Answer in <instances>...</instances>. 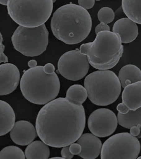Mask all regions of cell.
Listing matches in <instances>:
<instances>
[{
	"label": "cell",
	"mask_w": 141,
	"mask_h": 159,
	"mask_svg": "<svg viewBox=\"0 0 141 159\" xmlns=\"http://www.w3.org/2000/svg\"><path fill=\"white\" fill-rule=\"evenodd\" d=\"M77 143L82 147L81 152L78 156L82 159H96L101 152L102 142L98 137L92 133L82 134Z\"/></svg>",
	"instance_id": "obj_13"
},
{
	"label": "cell",
	"mask_w": 141,
	"mask_h": 159,
	"mask_svg": "<svg viewBox=\"0 0 141 159\" xmlns=\"http://www.w3.org/2000/svg\"><path fill=\"white\" fill-rule=\"evenodd\" d=\"M110 27L107 25L103 22H101L100 24H99L95 28V33L96 34H98L99 32L102 31H110Z\"/></svg>",
	"instance_id": "obj_29"
},
{
	"label": "cell",
	"mask_w": 141,
	"mask_h": 159,
	"mask_svg": "<svg viewBox=\"0 0 141 159\" xmlns=\"http://www.w3.org/2000/svg\"><path fill=\"white\" fill-rule=\"evenodd\" d=\"M3 38L1 33L0 34V63H8V58L4 54V51L5 49V46L2 43Z\"/></svg>",
	"instance_id": "obj_24"
},
{
	"label": "cell",
	"mask_w": 141,
	"mask_h": 159,
	"mask_svg": "<svg viewBox=\"0 0 141 159\" xmlns=\"http://www.w3.org/2000/svg\"><path fill=\"white\" fill-rule=\"evenodd\" d=\"M118 123L122 127L130 129L133 126L141 125V107L135 110H130L127 114H117Z\"/></svg>",
	"instance_id": "obj_20"
},
{
	"label": "cell",
	"mask_w": 141,
	"mask_h": 159,
	"mask_svg": "<svg viewBox=\"0 0 141 159\" xmlns=\"http://www.w3.org/2000/svg\"><path fill=\"white\" fill-rule=\"evenodd\" d=\"M118 77L124 88L131 83L141 81V70L135 65H127L121 69Z\"/></svg>",
	"instance_id": "obj_18"
},
{
	"label": "cell",
	"mask_w": 141,
	"mask_h": 159,
	"mask_svg": "<svg viewBox=\"0 0 141 159\" xmlns=\"http://www.w3.org/2000/svg\"><path fill=\"white\" fill-rule=\"evenodd\" d=\"M49 31L44 24L35 27L19 26L13 32L12 43L16 51L26 57H37L47 49Z\"/></svg>",
	"instance_id": "obj_7"
},
{
	"label": "cell",
	"mask_w": 141,
	"mask_h": 159,
	"mask_svg": "<svg viewBox=\"0 0 141 159\" xmlns=\"http://www.w3.org/2000/svg\"><path fill=\"white\" fill-rule=\"evenodd\" d=\"M8 0H0V4L4 6H7Z\"/></svg>",
	"instance_id": "obj_33"
},
{
	"label": "cell",
	"mask_w": 141,
	"mask_h": 159,
	"mask_svg": "<svg viewBox=\"0 0 141 159\" xmlns=\"http://www.w3.org/2000/svg\"><path fill=\"white\" fill-rule=\"evenodd\" d=\"M50 154L49 146L41 140L32 142L25 150L27 159H47L49 158Z\"/></svg>",
	"instance_id": "obj_17"
},
{
	"label": "cell",
	"mask_w": 141,
	"mask_h": 159,
	"mask_svg": "<svg viewBox=\"0 0 141 159\" xmlns=\"http://www.w3.org/2000/svg\"><path fill=\"white\" fill-rule=\"evenodd\" d=\"M89 68L87 56L81 53L78 49L63 54L58 62L59 74L65 79L71 81L82 79L87 74Z\"/></svg>",
	"instance_id": "obj_9"
},
{
	"label": "cell",
	"mask_w": 141,
	"mask_h": 159,
	"mask_svg": "<svg viewBox=\"0 0 141 159\" xmlns=\"http://www.w3.org/2000/svg\"><path fill=\"white\" fill-rule=\"evenodd\" d=\"M122 100L130 110L135 111L141 107V81L131 83L124 88Z\"/></svg>",
	"instance_id": "obj_15"
},
{
	"label": "cell",
	"mask_w": 141,
	"mask_h": 159,
	"mask_svg": "<svg viewBox=\"0 0 141 159\" xmlns=\"http://www.w3.org/2000/svg\"><path fill=\"white\" fill-rule=\"evenodd\" d=\"M82 150V147L77 143H72L70 145V151L73 155H79Z\"/></svg>",
	"instance_id": "obj_27"
},
{
	"label": "cell",
	"mask_w": 141,
	"mask_h": 159,
	"mask_svg": "<svg viewBox=\"0 0 141 159\" xmlns=\"http://www.w3.org/2000/svg\"><path fill=\"white\" fill-rule=\"evenodd\" d=\"M92 20L89 12L72 2L58 8L51 19L53 35L67 44H77L90 34Z\"/></svg>",
	"instance_id": "obj_2"
},
{
	"label": "cell",
	"mask_w": 141,
	"mask_h": 159,
	"mask_svg": "<svg viewBox=\"0 0 141 159\" xmlns=\"http://www.w3.org/2000/svg\"><path fill=\"white\" fill-rule=\"evenodd\" d=\"M117 117L114 112L107 108H99L93 111L88 119L90 132L98 137L112 135L117 128Z\"/></svg>",
	"instance_id": "obj_10"
},
{
	"label": "cell",
	"mask_w": 141,
	"mask_h": 159,
	"mask_svg": "<svg viewBox=\"0 0 141 159\" xmlns=\"http://www.w3.org/2000/svg\"><path fill=\"white\" fill-rule=\"evenodd\" d=\"M86 122L82 105L59 97L40 109L35 128L39 138L48 146L63 148L77 142L84 132Z\"/></svg>",
	"instance_id": "obj_1"
},
{
	"label": "cell",
	"mask_w": 141,
	"mask_h": 159,
	"mask_svg": "<svg viewBox=\"0 0 141 159\" xmlns=\"http://www.w3.org/2000/svg\"><path fill=\"white\" fill-rule=\"evenodd\" d=\"M95 3V0H78V4L86 10L91 9Z\"/></svg>",
	"instance_id": "obj_25"
},
{
	"label": "cell",
	"mask_w": 141,
	"mask_h": 159,
	"mask_svg": "<svg viewBox=\"0 0 141 159\" xmlns=\"http://www.w3.org/2000/svg\"><path fill=\"white\" fill-rule=\"evenodd\" d=\"M116 109L117 110V111L119 112H120V113H121L122 114H126L130 111V109L123 102L119 103L117 106Z\"/></svg>",
	"instance_id": "obj_30"
},
{
	"label": "cell",
	"mask_w": 141,
	"mask_h": 159,
	"mask_svg": "<svg viewBox=\"0 0 141 159\" xmlns=\"http://www.w3.org/2000/svg\"><path fill=\"white\" fill-rule=\"evenodd\" d=\"M25 153L19 147L9 146L4 148L0 152L1 159H24Z\"/></svg>",
	"instance_id": "obj_22"
},
{
	"label": "cell",
	"mask_w": 141,
	"mask_h": 159,
	"mask_svg": "<svg viewBox=\"0 0 141 159\" xmlns=\"http://www.w3.org/2000/svg\"><path fill=\"white\" fill-rule=\"evenodd\" d=\"M56 1V0H53V2H55V1Z\"/></svg>",
	"instance_id": "obj_36"
},
{
	"label": "cell",
	"mask_w": 141,
	"mask_h": 159,
	"mask_svg": "<svg viewBox=\"0 0 141 159\" xmlns=\"http://www.w3.org/2000/svg\"><path fill=\"white\" fill-rule=\"evenodd\" d=\"M79 50L87 56L91 66L98 70H109L119 63L124 46L118 34L102 31L96 34L93 42L82 44Z\"/></svg>",
	"instance_id": "obj_3"
},
{
	"label": "cell",
	"mask_w": 141,
	"mask_h": 159,
	"mask_svg": "<svg viewBox=\"0 0 141 159\" xmlns=\"http://www.w3.org/2000/svg\"><path fill=\"white\" fill-rule=\"evenodd\" d=\"M28 66L30 68H33V67L37 66V61L35 60H32L29 61Z\"/></svg>",
	"instance_id": "obj_32"
},
{
	"label": "cell",
	"mask_w": 141,
	"mask_h": 159,
	"mask_svg": "<svg viewBox=\"0 0 141 159\" xmlns=\"http://www.w3.org/2000/svg\"><path fill=\"white\" fill-rule=\"evenodd\" d=\"M84 87L90 102L100 106L115 102L122 88L119 77L109 70H98L90 74L84 80Z\"/></svg>",
	"instance_id": "obj_5"
},
{
	"label": "cell",
	"mask_w": 141,
	"mask_h": 159,
	"mask_svg": "<svg viewBox=\"0 0 141 159\" xmlns=\"http://www.w3.org/2000/svg\"><path fill=\"white\" fill-rule=\"evenodd\" d=\"M122 8L128 18L141 25V0H122Z\"/></svg>",
	"instance_id": "obj_19"
},
{
	"label": "cell",
	"mask_w": 141,
	"mask_h": 159,
	"mask_svg": "<svg viewBox=\"0 0 141 159\" xmlns=\"http://www.w3.org/2000/svg\"><path fill=\"white\" fill-rule=\"evenodd\" d=\"M130 134L136 137L137 138L139 139L141 138V125H138L137 126H133L132 128H131L130 129Z\"/></svg>",
	"instance_id": "obj_28"
},
{
	"label": "cell",
	"mask_w": 141,
	"mask_h": 159,
	"mask_svg": "<svg viewBox=\"0 0 141 159\" xmlns=\"http://www.w3.org/2000/svg\"><path fill=\"white\" fill-rule=\"evenodd\" d=\"M53 0H8L7 12L19 26L35 27L44 25L51 16Z\"/></svg>",
	"instance_id": "obj_6"
},
{
	"label": "cell",
	"mask_w": 141,
	"mask_h": 159,
	"mask_svg": "<svg viewBox=\"0 0 141 159\" xmlns=\"http://www.w3.org/2000/svg\"><path fill=\"white\" fill-rule=\"evenodd\" d=\"M69 146L63 147V149L61 152V156L63 157V159H72L74 155L70 152Z\"/></svg>",
	"instance_id": "obj_26"
},
{
	"label": "cell",
	"mask_w": 141,
	"mask_h": 159,
	"mask_svg": "<svg viewBox=\"0 0 141 159\" xmlns=\"http://www.w3.org/2000/svg\"><path fill=\"white\" fill-rule=\"evenodd\" d=\"M0 135L3 136L11 131L15 124V114L8 103L0 100Z\"/></svg>",
	"instance_id": "obj_16"
},
{
	"label": "cell",
	"mask_w": 141,
	"mask_h": 159,
	"mask_svg": "<svg viewBox=\"0 0 141 159\" xmlns=\"http://www.w3.org/2000/svg\"><path fill=\"white\" fill-rule=\"evenodd\" d=\"M51 159H63V157H52Z\"/></svg>",
	"instance_id": "obj_34"
},
{
	"label": "cell",
	"mask_w": 141,
	"mask_h": 159,
	"mask_svg": "<svg viewBox=\"0 0 141 159\" xmlns=\"http://www.w3.org/2000/svg\"><path fill=\"white\" fill-rule=\"evenodd\" d=\"M115 16V14L113 9L108 7L101 8L98 13V18L99 21L105 24H109L112 23L114 20Z\"/></svg>",
	"instance_id": "obj_23"
},
{
	"label": "cell",
	"mask_w": 141,
	"mask_h": 159,
	"mask_svg": "<svg viewBox=\"0 0 141 159\" xmlns=\"http://www.w3.org/2000/svg\"><path fill=\"white\" fill-rule=\"evenodd\" d=\"M113 32L119 35L124 44H128L134 41L139 34L137 23L128 17L116 21L113 27Z\"/></svg>",
	"instance_id": "obj_14"
},
{
	"label": "cell",
	"mask_w": 141,
	"mask_h": 159,
	"mask_svg": "<svg viewBox=\"0 0 141 159\" xmlns=\"http://www.w3.org/2000/svg\"><path fill=\"white\" fill-rule=\"evenodd\" d=\"M0 79V95H6L13 93L20 83V73L18 68L12 63L1 64Z\"/></svg>",
	"instance_id": "obj_11"
},
{
	"label": "cell",
	"mask_w": 141,
	"mask_h": 159,
	"mask_svg": "<svg viewBox=\"0 0 141 159\" xmlns=\"http://www.w3.org/2000/svg\"><path fill=\"white\" fill-rule=\"evenodd\" d=\"M44 72L47 74H51L55 72V67L54 65L51 63H47L44 66Z\"/></svg>",
	"instance_id": "obj_31"
},
{
	"label": "cell",
	"mask_w": 141,
	"mask_h": 159,
	"mask_svg": "<svg viewBox=\"0 0 141 159\" xmlns=\"http://www.w3.org/2000/svg\"><path fill=\"white\" fill-rule=\"evenodd\" d=\"M65 97L73 103L82 105L88 97V93L83 86L74 84L67 89Z\"/></svg>",
	"instance_id": "obj_21"
},
{
	"label": "cell",
	"mask_w": 141,
	"mask_h": 159,
	"mask_svg": "<svg viewBox=\"0 0 141 159\" xmlns=\"http://www.w3.org/2000/svg\"><path fill=\"white\" fill-rule=\"evenodd\" d=\"M141 152L138 138L130 133H118L111 136L103 143L102 159H136Z\"/></svg>",
	"instance_id": "obj_8"
},
{
	"label": "cell",
	"mask_w": 141,
	"mask_h": 159,
	"mask_svg": "<svg viewBox=\"0 0 141 159\" xmlns=\"http://www.w3.org/2000/svg\"><path fill=\"white\" fill-rule=\"evenodd\" d=\"M138 159H141V156H140V157H138Z\"/></svg>",
	"instance_id": "obj_35"
},
{
	"label": "cell",
	"mask_w": 141,
	"mask_h": 159,
	"mask_svg": "<svg viewBox=\"0 0 141 159\" xmlns=\"http://www.w3.org/2000/svg\"><path fill=\"white\" fill-rule=\"evenodd\" d=\"M20 90L29 102L45 105L58 96L60 81L55 72L47 74L44 66H38L24 72L21 79Z\"/></svg>",
	"instance_id": "obj_4"
},
{
	"label": "cell",
	"mask_w": 141,
	"mask_h": 159,
	"mask_svg": "<svg viewBox=\"0 0 141 159\" xmlns=\"http://www.w3.org/2000/svg\"><path fill=\"white\" fill-rule=\"evenodd\" d=\"M96 1H101V0H96Z\"/></svg>",
	"instance_id": "obj_37"
},
{
	"label": "cell",
	"mask_w": 141,
	"mask_h": 159,
	"mask_svg": "<svg viewBox=\"0 0 141 159\" xmlns=\"http://www.w3.org/2000/svg\"><path fill=\"white\" fill-rule=\"evenodd\" d=\"M10 136L13 142L20 146H27L37 137L36 128L30 122L25 120L18 121L15 123L10 132Z\"/></svg>",
	"instance_id": "obj_12"
}]
</instances>
